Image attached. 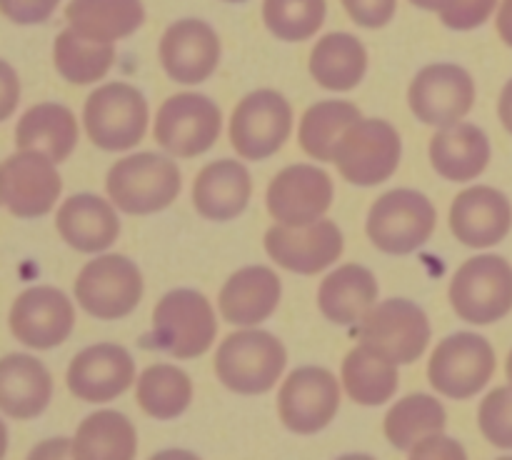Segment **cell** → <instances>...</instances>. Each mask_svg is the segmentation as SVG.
I'll return each instance as SVG.
<instances>
[{
  "instance_id": "9c48e42d",
  "label": "cell",
  "mask_w": 512,
  "mask_h": 460,
  "mask_svg": "<svg viewBox=\"0 0 512 460\" xmlns=\"http://www.w3.org/2000/svg\"><path fill=\"white\" fill-rule=\"evenodd\" d=\"M495 373V350L483 335L455 333L440 340L430 355L428 378L440 395L465 400L490 383Z\"/></svg>"
},
{
  "instance_id": "f1b7e54d",
  "label": "cell",
  "mask_w": 512,
  "mask_h": 460,
  "mask_svg": "<svg viewBox=\"0 0 512 460\" xmlns=\"http://www.w3.org/2000/svg\"><path fill=\"white\" fill-rule=\"evenodd\" d=\"M65 20L85 38L113 43L143 25L145 10L140 0H70Z\"/></svg>"
},
{
  "instance_id": "603a6c76",
  "label": "cell",
  "mask_w": 512,
  "mask_h": 460,
  "mask_svg": "<svg viewBox=\"0 0 512 460\" xmlns=\"http://www.w3.org/2000/svg\"><path fill=\"white\" fill-rule=\"evenodd\" d=\"M280 278L265 265H250L228 278L220 290V315L233 325L268 320L280 303Z\"/></svg>"
},
{
  "instance_id": "f546056e",
  "label": "cell",
  "mask_w": 512,
  "mask_h": 460,
  "mask_svg": "<svg viewBox=\"0 0 512 460\" xmlns=\"http://www.w3.org/2000/svg\"><path fill=\"white\" fill-rule=\"evenodd\" d=\"M368 68V50L355 35L328 33L310 53V73L328 90H353Z\"/></svg>"
},
{
  "instance_id": "5b68a950",
  "label": "cell",
  "mask_w": 512,
  "mask_h": 460,
  "mask_svg": "<svg viewBox=\"0 0 512 460\" xmlns=\"http://www.w3.org/2000/svg\"><path fill=\"white\" fill-rule=\"evenodd\" d=\"M400 135L390 123L360 118L343 133L333 150V163L353 185H378L398 170Z\"/></svg>"
},
{
  "instance_id": "d590c367",
  "label": "cell",
  "mask_w": 512,
  "mask_h": 460,
  "mask_svg": "<svg viewBox=\"0 0 512 460\" xmlns=\"http://www.w3.org/2000/svg\"><path fill=\"white\" fill-rule=\"evenodd\" d=\"M360 118L363 115H360L358 105L348 103V100H323V103L310 105L300 120V148L310 158L328 163V160H333L335 145L343 138L348 125H353Z\"/></svg>"
},
{
  "instance_id": "b9f144b4",
  "label": "cell",
  "mask_w": 512,
  "mask_h": 460,
  "mask_svg": "<svg viewBox=\"0 0 512 460\" xmlns=\"http://www.w3.org/2000/svg\"><path fill=\"white\" fill-rule=\"evenodd\" d=\"M410 458H465V450L460 448L455 440L443 438V435H428L425 440H420L413 450H410Z\"/></svg>"
},
{
  "instance_id": "4316f807",
  "label": "cell",
  "mask_w": 512,
  "mask_h": 460,
  "mask_svg": "<svg viewBox=\"0 0 512 460\" xmlns=\"http://www.w3.org/2000/svg\"><path fill=\"white\" fill-rule=\"evenodd\" d=\"M430 160L435 173L453 183L473 180L488 168L490 143L478 125L455 123L443 128L430 140Z\"/></svg>"
},
{
  "instance_id": "f35d334b",
  "label": "cell",
  "mask_w": 512,
  "mask_h": 460,
  "mask_svg": "<svg viewBox=\"0 0 512 460\" xmlns=\"http://www.w3.org/2000/svg\"><path fill=\"white\" fill-rule=\"evenodd\" d=\"M498 0H453L440 10V20L453 30H473L493 15Z\"/></svg>"
},
{
  "instance_id": "ee69618b",
  "label": "cell",
  "mask_w": 512,
  "mask_h": 460,
  "mask_svg": "<svg viewBox=\"0 0 512 460\" xmlns=\"http://www.w3.org/2000/svg\"><path fill=\"white\" fill-rule=\"evenodd\" d=\"M498 113H500V120H503L505 130H508V133L512 135V80L508 85H505L503 93H500Z\"/></svg>"
},
{
  "instance_id": "1f68e13d",
  "label": "cell",
  "mask_w": 512,
  "mask_h": 460,
  "mask_svg": "<svg viewBox=\"0 0 512 460\" xmlns=\"http://www.w3.org/2000/svg\"><path fill=\"white\" fill-rule=\"evenodd\" d=\"M395 360L380 350L360 343L343 360V385L350 398L360 405H383L398 390Z\"/></svg>"
},
{
  "instance_id": "9a60e30c",
  "label": "cell",
  "mask_w": 512,
  "mask_h": 460,
  "mask_svg": "<svg viewBox=\"0 0 512 460\" xmlns=\"http://www.w3.org/2000/svg\"><path fill=\"white\" fill-rule=\"evenodd\" d=\"M265 250L280 268L315 275L343 255V233L333 220L323 218L298 228L278 223L265 233Z\"/></svg>"
},
{
  "instance_id": "74e56055",
  "label": "cell",
  "mask_w": 512,
  "mask_h": 460,
  "mask_svg": "<svg viewBox=\"0 0 512 460\" xmlns=\"http://www.w3.org/2000/svg\"><path fill=\"white\" fill-rule=\"evenodd\" d=\"M478 425L490 445L512 450V385L485 395L478 410Z\"/></svg>"
},
{
  "instance_id": "ba28073f",
  "label": "cell",
  "mask_w": 512,
  "mask_h": 460,
  "mask_svg": "<svg viewBox=\"0 0 512 460\" xmlns=\"http://www.w3.org/2000/svg\"><path fill=\"white\" fill-rule=\"evenodd\" d=\"M75 298L93 318H125L143 298V275L125 255H100L80 270Z\"/></svg>"
},
{
  "instance_id": "ffe728a7",
  "label": "cell",
  "mask_w": 512,
  "mask_h": 460,
  "mask_svg": "<svg viewBox=\"0 0 512 460\" xmlns=\"http://www.w3.org/2000/svg\"><path fill=\"white\" fill-rule=\"evenodd\" d=\"M220 60V40L203 20H178L160 40V63L175 83H203Z\"/></svg>"
},
{
  "instance_id": "277c9868",
  "label": "cell",
  "mask_w": 512,
  "mask_h": 460,
  "mask_svg": "<svg viewBox=\"0 0 512 460\" xmlns=\"http://www.w3.org/2000/svg\"><path fill=\"white\" fill-rule=\"evenodd\" d=\"M218 323L208 298L195 290H170L153 310V345L180 360L203 355L213 345Z\"/></svg>"
},
{
  "instance_id": "8d00e7d4",
  "label": "cell",
  "mask_w": 512,
  "mask_h": 460,
  "mask_svg": "<svg viewBox=\"0 0 512 460\" xmlns=\"http://www.w3.org/2000/svg\"><path fill=\"white\" fill-rule=\"evenodd\" d=\"M263 20L275 38L303 43L325 23V0H263Z\"/></svg>"
},
{
  "instance_id": "d4e9b609",
  "label": "cell",
  "mask_w": 512,
  "mask_h": 460,
  "mask_svg": "<svg viewBox=\"0 0 512 460\" xmlns=\"http://www.w3.org/2000/svg\"><path fill=\"white\" fill-rule=\"evenodd\" d=\"M253 183L238 160H215L205 165L193 185V203L203 218L233 220L248 205Z\"/></svg>"
},
{
  "instance_id": "ac0fdd59",
  "label": "cell",
  "mask_w": 512,
  "mask_h": 460,
  "mask_svg": "<svg viewBox=\"0 0 512 460\" xmlns=\"http://www.w3.org/2000/svg\"><path fill=\"white\" fill-rule=\"evenodd\" d=\"M75 323L73 303L50 285L28 288L10 308V330L23 345L48 350L63 343Z\"/></svg>"
},
{
  "instance_id": "bcb514c9",
  "label": "cell",
  "mask_w": 512,
  "mask_h": 460,
  "mask_svg": "<svg viewBox=\"0 0 512 460\" xmlns=\"http://www.w3.org/2000/svg\"><path fill=\"white\" fill-rule=\"evenodd\" d=\"M505 373H508V380H510V385H512V350H510V355H508V363H505Z\"/></svg>"
},
{
  "instance_id": "52a82bcc",
  "label": "cell",
  "mask_w": 512,
  "mask_h": 460,
  "mask_svg": "<svg viewBox=\"0 0 512 460\" xmlns=\"http://www.w3.org/2000/svg\"><path fill=\"white\" fill-rule=\"evenodd\" d=\"M433 203L415 190H390L380 195L368 215V238L383 253L405 255L430 240L435 230Z\"/></svg>"
},
{
  "instance_id": "7c38bea8",
  "label": "cell",
  "mask_w": 512,
  "mask_h": 460,
  "mask_svg": "<svg viewBox=\"0 0 512 460\" xmlns=\"http://www.w3.org/2000/svg\"><path fill=\"white\" fill-rule=\"evenodd\" d=\"M360 340L400 365H410L425 353L430 340L428 315L410 300H385L360 323Z\"/></svg>"
},
{
  "instance_id": "44dd1931",
  "label": "cell",
  "mask_w": 512,
  "mask_h": 460,
  "mask_svg": "<svg viewBox=\"0 0 512 460\" xmlns=\"http://www.w3.org/2000/svg\"><path fill=\"white\" fill-rule=\"evenodd\" d=\"M512 208L500 190L475 185L463 190L450 208V230L468 248H490L510 233Z\"/></svg>"
},
{
  "instance_id": "d6986e66",
  "label": "cell",
  "mask_w": 512,
  "mask_h": 460,
  "mask_svg": "<svg viewBox=\"0 0 512 460\" xmlns=\"http://www.w3.org/2000/svg\"><path fill=\"white\" fill-rule=\"evenodd\" d=\"M135 363L125 348L115 343L90 345L80 350L68 368V388L85 403H108L130 388Z\"/></svg>"
},
{
  "instance_id": "7bdbcfd3",
  "label": "cell",
  "mask_w": 512,
  "mask_h": 460,
  "mask_svg": "<svg viewBox=\"0 0 512 460\" xmlns=\"http://www.w3.org/2000/svg\"><path fill=\"white\" fill-rule=\"evenodd\" d=\"M495 25H498L500 40L512 48V0H503V3H500V13Z\"/></svg>"
},
{
  "instance_id": "f6af8a7d",
  "label": "cell",
  "mask_w": 512,
  "mask_h": 460,
  "mask_svg": "<svg viewBox=\"0 0 512 460\" xmlns=\"http://www.w3.org/2000/svg\"><path fill=\"white\" fill-rule=\"evenodd\" d=\"M413 5H418V8L423 10H435V13H440L443 8H448L453 0H410Z\"/></svg>"
},
{
  "instance_id": "4dcf8cb0",
  "label": "cell",
  "mask_w": 512,
  "mask_h": 460,
  "mask_svg": "<svg viewBox=\"0 0 512 460\" xmlns=\"http://www.w3.org/2000/svg\"><path fill=\"white\" fill-rule=\"evenodd\" d=\"M138 435L133 423L115 410H100L78 425L73 438V458L80 460H133Z\"/></svg>"
},
{
  "instance_id": "7a4b0ae2",
  "label": "cell",
  "mask_w": 512,
  "mask_h": 460,
  "mask_svg": "<svg viewBox=\"0 0 512 460\" xmlns=\"http://www.w3.org/2000/svg\"><path fill=\"white\" fill-rule=\"evenodd\" d=\"M110 200L123 213L148 215L165 210L180 193V170L173 160L138 153L118 160L105 180Z\"/></svg>"
},
{
  "instance_id": "ab89813d",
  "label": "cell",
  "mask_w": 512,
  "mask_h": 460,
  "mask_svg": "<svg viewBox=\"0 0 512 460\" xmlns=\"http://www.w3.org/2000/svg\"><path fill=\"white\" fill-rule=\"evenodd\" d=\"M398 0H343L350 18L363 28H383L393 20Z\"/></svg>"
},
{
  "instance_id": "83f0119b",
  "label": "cell",
  "mask_w": 512,
  "mask_h": 460,
  "mask_svg": "<svg viewBox=\"0 0 512 460\" xmlns=\"http://www.w3.org/2000/svg\"><path fill=\"white\" fill-rule=\"evenodd\" d=\"M15 143L20 150H33L53 163H63L78 143V120L65 105H33L18 120Z\"/></svg>"
},
{
  "instance_id": "e575fe53",
  "label": "cell",
  "mask_w": 512,
  "mask_h": 460,
  "mask_svg": "<svg viewBox=\"0 0 512 460\" xmlns=\"http://www.w3.org/2000/svg\"><path fill=\"white\" fill-rule=\"evenodd\" d=\"M445 408L433 395L413 393L395 403L385 415V438L398 450H413L428 435L443 433Z\"/></svg>"
},
{
  "instance_id": "cb8c5ba5",
  "label": "cell",
  "mask_w": 512,
  "mask_h": 460,
  "mask_svg": "<svg viewBox=\"0 0 512 460\" xmlns=\"http://www.w3.org/2000/svg\"><path fill=\"white\" fill-rule=\"evenodd\" d=\"M53 395L48 368L33 355L10 353L0 363V408L5 415L30 420L43 413Z\"/></svg>"
},
{
  "instance_id": "484cf974",
  "label": "cell",
  "mask_w": 512,
  "mask_h": 460,
  "mask_svg": "<svg viewBox=\"0 0 512 460\" xmlns=\"http://www.w3.org/2000/svg\"><path fill=\"white\" fill-rule=\"evenodd\" d=\"M378 283L375 275L363 265H340L320 283L318 305L320 313L338 325L363 323L365 315L375 308Z\"/></svg>"
},
{
  "instance_id": "5bb4252c",
  "label": "cell",
  "mask_w": 512,
  "mask_h": 460,
  "mask_svg": "<svg viewBox=\"0 0 512 460\" xmlns=\"http://www.w3.org/2000/svg\"><path fill=\"white\" fill-rule=\"evenodd\" d=\"M340 408V385L325 368H298L288 375L278 395V413L293 433H318Z\"/></svg>"
},
{
  "instance_id": "8992f818",
  "label": "cell",
  "mask_w": 512,
  "mask_h": 460,
  "mask_svg": "<svg viewBox=\"0 0 512 460\" xmlns=\"http://www.w3.org/2000/svg\"><path fill=\"white\" fill-rule=\"evenodd\" d=\"M85 133L103 150H128L143 140L148 103L128 83H108L93 90L85 103Z\"/></svg>"
},
{
  "instance_id": "e0dca14e",
  "label": "cell",
  "mask_w": 512,
  "mask_h": 460,
  "mask_svg": "<svg viewBox=\"0 0 512 460\" xmlns=\"http://www.w3.org/2000/svg\"><path fill=\"white\" fill-rule=\"evenodd\" d=\"M333 203V180L315 165H290L268 185V210L283 225H310Z\"/></svg>"
},
{
  "instance_id": "30bf717a",
  "label": "cell",
  "mask_w": 512,
  "mask_h": 460,
  "mask_svg": "<svg viewBox=\"0 0 512 460\" xmlns=\"http://www.w3.org/2000/svg\"><path fill=\"white\" fill-rule=\"evenodd\" d=\"M293 128V110L275 90L245 95L230 118V143L245 160H263L278 153Z\"/></svg>"
},
{
  "instance_id": "3957f363",
  "label": "cell",
  "mask_w": 512,
  "mask_h": 460,
  "mask_svg": "<svg viewBox=\"0 0 512 460\" xmlns=\"http://www.w3.org/2000/svg\"><path fill=\"white\" fill-rule=\"evenodd\" d=\"M450 305L475 325L505 318L512 310V265L500 255L465 260L450 283Z\"/></svg>"
},
{
  "instance_id": "60d3db41",
  "label": "cell",
  "mask_w": 512,
  "mask_h": 460,
  "mask_svg": "<svg viewBox=\"0 0 512 460\" xmlns=\"http://www.w3.org/2000/svg\"><path fill=\"white\" fill-rule=\"evenodd\" d=\"M60 0H0V10L18 25H35L55 13Z\"/></svg>"
},
{
  "instance_id": "4fadbf2b",
  "label": "cell",
  "mask_w": 512,
  "mask_h": 460,
  "mask_svg": "<svg viewBox=\"0 0 512 460\" xmlns=\"http://www.w3.org/2000/svg\"><path fill=\"white\" fill-rule=\"evenodd\" d=\"M408 100L415 118L425 125L448 128L470 113L475 103V83L460 65H428L410 83Z\"/></svg>"
},
{
  "instance_id": "8fae6325",
  "label": "cell",
  "mask_w": 512,
  "mask_h": 460,
  "mask_svg": "<svg viewBox=\"0 0 512 460\" xmlns=\"http://www.w3.org/2000/svg\"><path fill=\"white\" fill-rule=\"evenodd\" d=\"M220 108L198 93L170 95L155 118V143L178 158H195L215 145L220 135Z\"/></svg>"
},
{
  "instance_id": "7dc6e473",
  "label": "cell",
  "mask_w": 512,
  "mask_h": 460,
  "mask_svg": "<svg viewBox=\"0 0 512 460\" xmlns=\"http://www.w3.org/2000/svg\"><path fill=\"white\" fill-rule=\"evenodd\" d=\"M225 3H245V0H225Z\"/></svg>"
},
{
  "instance_id": "7402d4cb",
  "label": "cell",
  "mask_w": 512,
  "mask_h": 460,
  "mask_svg": "<svg viewBox=\"0 0 512 460\" xmlns=\"http://www.w3.org/2000/svg\"><path fill=\"white\" fill-rule=\"evenodd\" d=\"M60 238L80 253H98L110 248L120 233L118 215L108 200L80 193L65 200L55 218Z\"/></svg>"
},
{
  "instance_id": "d6a6232c",
  "label": "cell",
  "mask_w": 512,
  "mask_h": 460,
  "mask_svg": "<svg viewBox=\"0 0 512 460\" xmlns=\"http://www.w3.org/2000/svg\"><path fill=\"white\" fill-rule=\"evenodd\" d=\"M115 60L113 43L85 38L75 28L63 30L55 38L53 63L55 70L73 85H90L105 78Z\"/></svg>"
},
{
  "instance_id": "836d02e7",
  "label": "cell",
  "mask_w": 512,
  "mask_h": 460,
  "mask_svg": "<svg viewBox=\"0 0 512 460\" xmlns=\"http://www.w3.org/2000/svg\"><path fill=\"white\" fill-rule=\"evenodd\" d=\"M135 400L150 418L173 420L193 400V383H190V375L175 365H150L140 373Z\"/></svg>"
},
{
  "instance_id": "2e32d148",
  "label": "cell",
  "mask_w": 512,
  "mask_h": 460,
  "mask_svg": "<svg viewBox=\"0 0 512 460\" xmlns=\"http://www.w3.org/2000/svg\"><path fill=\"white\" fill-rule=\"evenodd\" d=\"M0 185L5 208L18 218H38L50 213L63 190V180L53 160L33 150H23L5 160Z\"/></svg>"
},
{
  "instance_id": "6da1fadb",
  "label": "cell",
  "mask_w": 512,
  "mask_h": 460,
  "mask_svg": "<svg viewBox=\"0 0 512 460\" xmlns=\"http://www.w3.org/2000/svg\"><path fill=\"white\" fill-rule=\"evenodd\" d=\"M285 363L288 353L273 333L240 330L220 343L213 368L225 388L243 395H260L275 388Z\"/></svg>"
}]
</instances>
